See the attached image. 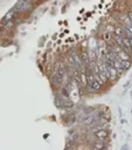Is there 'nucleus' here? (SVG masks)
<instances>
[{"instance_id":"1","label":"nucleus","mask_w":132,"mask_h":150,"mask_svg":"<svg viewBox=\"0 0 132 150\" xmlns=\"http://www.w3.org/2000/svg\"><path fill=\"white\" fill-rule=\"evenodd\" d=\"M114 42L117 46L121 47L124 50H126L130 55H132V39L131 38H126V36H120V35H116L113 38Z\"/></svg>"},{"instance_id":"3","label":"nucleus","mask_w":132,"mask_h":150,"mask_svg":"<svg viewBox=\"0 0 132 150\" xmlns=\"http://www.w3.org/2000/svg\"><path fill=\"white\" fill-rule=\"evenodd\" d=\"M30 7V0H19L15 5V8H19V11H28Z\"/></svg>"},{"instance_id":"4","label":"nucleus","mask_w":132,"mask_h":150,"mask_svg":"<svg viewBox=\"0 0 132 150\" xmlns=\"http://www.w3.org/2000/svg\"><path fill=\"white\" fill-rule=\"evenodd\" d=\"M95 136L99 139V141H103V139H105V137H106V130H104V129H99V128H97V129H95Z\"/></svg>"},{"instance_id":"2","label":"nucleus","mask_w":132,"mask_h":150,"mask_svg":"<svg viewBox=\"0 0 132 150\" xmlns=\"http://www.w3.org/2000/svg\"><path fill=\"white\" fill-rule=\"evenodd\" d=\"M112 48H113L116 55H117L120 60H123V61H131V55H130L126 50H124L121 47H119V46H114V47H112Z\"/></svg>"}]
</instances>
